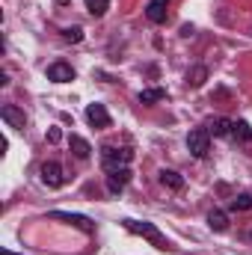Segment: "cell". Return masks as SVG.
Instances as JSON below:
<instances>
[{"instance_id":"obj_1","label":"cell","mask_w":252,"mask_h":255,"mask_svg":"<svg viewBox=\"0 0 252 255\" xmlns=\"http://www.w3.org/2000/svg\"><path fill=\"white\" fill-rule=\"evenodd\" d=\"M122 226H125L130 235L145 238L151 247H157V250H169V241H166V235H163L157 226H151V223H139V220H122Z\"/></svg>"},{"instance_id":"obj_2","label":"cell","mask_w":252,"mask_h":255,"mask_svg":"<svg viewBox=\"0 0 252 255\" xmlns=\"http://www.w3.org/2000/svg\"><path fill=\"white\" fill-rule=\"evenodd\" d=\"M187 151L196 157V160L208 157V151H211V133H208V128H196V130H190L187 133Z\"/></svg>"},{"instance_id":"obj_3","label":"cell","mask_w":252,"mask_h":255,"mask_svg":"<svg viewBox=\"0 0 252 255\" xmlns=\"http://www.w3.org/2000/svg\"><path fill=\"white\" fill-rule=\"evenodd\" d=\"M133 157L130 148H119V145H104L101 148V160H104V169H113V166H127Z\"/></svg>"},{"instance_id":"obj_4","label":"cell","mask_w":252,"mask_h":255,"mask_svg":"<svg viewBox=\"0 0 252 255\" xmlns=\"http://www.w3.org/2000/svg\"><path fill=\"white\" fill-rule=\"evenodd\" d=\"M48 217H51V220H60V223H68V226H74V229H80V232H86V235H92V232H95V223H92L89 217H83V214H68V211H51Z\"/></svg>"},{"instance_id":"obj_5","label":"cell","mask_w":252,"mask_h":255,"mask_svg":"<svg viewBox=\"0 0 252 255\" xmlns=\"http://www.w3.org/2000/svg\"><path fill=\"white\" fill-rule=\"evenodd\" d=\"M42 184H48L51 190L63 187V184H65V169H63V163H57V160H48V163H42Z\"/></svg>"},{"instance_id":"obj_6","label":"cell","mask_w":252,"mask_h":255,"mask_svg":"<svg viewBox=\"0 0 252 255\" xmlns=\"http://www.w3.org/2000/svg\"><path fill=\"white\" fill-rule=\"evenodd\" d=\"M127 181H130V169H127V166H113V169H107V190L113 193V196H119V193L125 190Z\"/></svg>"},{"instance_id":"obj_7","label":"cell","mask_w":252,"mask_h":255,"mask_svg":"<svg viewBox=\"0 0 252 255\" xmlns=\"http://www.w3.org/2000/svg\"><path fill=\"white\" fill-rule=\"evenodd\" d=\"M169 3H172V0H148V3H145V18H148L151 24H166Z\"/></svg>"},{"instance_id":"obj_8","label":"cell","mask_w":252,"mask_h":255,"mask_svg":"<svg viewBox=\"0 0 252 255\" xmlns=\"http://www.w3.org/2000/svg\"><path fill=\"white\" fill-rule=\"evenodd\" d=\"M0 116H3V122H6V125L15 128V130H24V128H27V116H24V110H18L15 104H3Z\"/></svg>"},{"instance_id":"obj_9","label":"cell","mask_w":252,"mask_h":255,"mask_svg":"<svg viewBox=\"0 0 252 255\" xmlns=\"http://www.w3.org/2000/svg\"><path fill=\"white\" fill-rule=\"evenodd\" d=\"M86 122L92 128H110V113H107V107L104 104H89L86 107Z\"/></svg>"},{"instance_id":"obj_10","label":"cell","mask_w":252,"mask_h":255,"mask_svg":"<svg viewBox=\"0 0 252 255\" xmlns=\"http://www.w3.org/2000/svg\"><path fill=\"white\" fill-rule=\"evenodd\" d=\"M48 80H54V83H68V80H74V68L68 63H54L48 65Z\"/></svg>"},{"instance_id":"obj_11","label":"cell","mask_w":252,"mask_h":255,"mask_svg":"<svg viewBox=\"0 0 252 255\" xmlns=\"http://www.w3.org/2000/svg\"><path fill=\"white\" fill-rule=\"evenodd\" d=\"M68 145H71V154H74L77 160H89V154H92V145H89L83 136L71 133V136H68Z\"/></svg>"},{"instance_id":"obj_12","label":"cell","mask_w":252,"mask_h":255,"mask_svg":"<svg viewBox=\"0 0 252 255\" xmlns=\"http://www.w3.org/2000/svg\"><path fill=\"white\" fill-rule=\"evenodd\" d=\"M160 184L169 190H184V178L175 169H160Z\"/></svg>"},{"instance_id":"obj_13","label":"cell","mask_w":252,"mask_h":255,"mask_svg":"<svg viewBox=\"0 0 252 255\" xmlns=\"http://www.w3.org/2000/svg\"><path fill=\"white\" fill-rule=\"evenodd\" d=\"M232 119H226V116H217L211 125H208V133H214V136H232Z\"/></svg>"},{"instance_id":"obj_14","label":"cell","mask_w":252,"mask_h":255,"mask_svg":"<svg viewBox=\"0 0 252 255\" xmlns=\"http://www.w3.org/2000/svg\"><path fill=\"white\" fill-rule=\"evenodd\" d=\"M208 226H211L214 232H226V229H229V214L220 211V208H214V211L208 214Z\"/></svg>"},{"instance_id":"obj_15","label":"cell","mask_w":252,"mask_h":255,"mask_svg":"<svg viewBox=\"0 0 252 255\" xmlns=\"http://www.w3.org/2000/svg\"><path fill=\"white\" fill-rule=\"evenodd\" d=\"M232 136H235L238 142H250V139H252V128H250V122L238 119V122L232 125Z\"/></svg>"},{"instance_id":"obj_16","label":"cell","mask_w":252,"mask_h":255,"mask_svg":"<svg viewBox=\"0 0 252 255\" xmlns=\"http://www.w3.org/2000/svg\"><path fill=\"white\" fill-rule=\"evenodd\" d=\"M166 92L163 89H142L139 92V104H154V101H163Z\"/></svg>"},{"instance_id":"obj_17","label":"cell","mask_w":252,"mask_h":255,"mask_svg":"<svg viewBox=\"0 0 252 255\" xmlns=\"http://www.w3.org/2000/svg\"><path fill=\"white\" fill-rule=\"evenodd\" d=\"M83 3H86L89 15H95V18H101L107 12V6H110V0H83Z\"/></svg>"},{"instance_id":"obj_18","label":"cell","mask_w":252,"mask_h":255,"mask_svg":"<svg viewBox=\"0 0 252 255\" xmlns=\"http://www.w3.org/2000/svg\"><path fill=\"white\" fill-rule=\"evenodd\" d=\"M252 208V196L250 193H238L235 199H232V211H250Z\"/></svg>"},{"instance_id":"obj_19","label":"cell","mask_w":252,"mask_h":255,"mask_svg":"<svg viewBox=\"0 0 252 255\" xmlns=\"http://www.w3.org/2000/svg\"><path fill=\"white\" fill-rule=\"evenodd\" d=\"M205 77H208V68H202V65H199V68L190 74V83H193V86H202V83H205Z\"/></svg>"},{"instance_id":"obj_20","label":"cell","mask_w":252,"mask_h":255,"mask_svg":"<svg viewBox=\"0 0 252 255\" xmlns=\"http://www.w3.org/2000/svg\"><path fill=\"white\" fill-rule=\"evenodd\" d=\"M63 36L68 39V42H80V39H83V30H80V27H68Z\"/></svg>"},{"instance_id":"obj_21","label":"cell","mask_w":252,"mask_h":255,"mask_svg":"<svg viewBox=\"0 0 252 255\" xmlns=\"http://www.w3.org/2000/svg\"><path fill=\"white\" fill-rule=\"evenodd\" d=\"M3 255H15V253H9V250H3Z\"/></svg>"},{"instance_id":"obj_22","label":"cell","mask_w":252,"mask_h":255,"mask_svg":"<svg viewBox=\"0 0 252 255\" xmlns=\"http://www.w3.org/2000/svg\"><path fill=\"white\" fill-rule=\"evenodd\" d=\"M57 3H68V0H57Z\"/></svg>"},{"instance_id":"obj_23","label":"cell","mask_w":252,"mask_h":255,"mask_svg":"<svg viewBox=\"0 0 252 255\" xmlns=\"http://www.w3.org/2000/svg\"><path fill=\"white\" fill-rule=\"evenodd\" d=\"M250 241H252V232H250Z\"/></svg>"}]
</instances>
